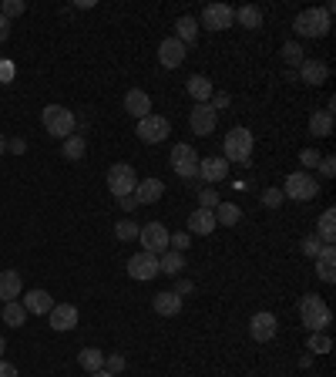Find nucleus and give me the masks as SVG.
Listing matches in <instances>:
<instances>
[{"instance_id": "f3484780", "label": "nucleus", "mask_w": 336, "mask_h": 377, "mask_svg": "<svg viewBox=\"0 0 336 377\" xmlns=\"http://www.w3.org/2000/svg\"><path fill=\"white\" fill-rule=\"evenodd\" d=\"M132 196H134L138 206H151V203H158V199L165 196V186H162V179H145V182L134 186Z\"/></svg>"}, {"instance_id": "79ce46f5", "label": "nucleus", "mask_w": 336, "mask_h": 377, "mask_svg": "<svg viewBox=\"0 0 336 377\" xmlns=\"http://www.w3.org/2000/svg\"><path fill=\"white\" fill-rule=\"evenodd\" d=\"M283 188H266V196H262V203H266L269 209H279V203H283Z\"/></svg>"}, {"instance_id": "2f4dec72", "label": "nucleus", "mask_w": 336, "mask_h": 377, "mask_svg": "<svg viewBox=\"0 0 336 377\" xmlns=\"http://www.w3.org/2000/svg\"><path fill=\"white\" fill-rule=\"evenodd\" d=\"M212 212H216V223H222V226H235L242 219V209L232 206V203H218Z\"/></svg>"}, {"instance_id": "c85d7f7f", "label": "nucleus", "mask_w": 336, "mask_h": 377, "mask_svg": "<svg viewBox=\"0 0 336 377\" xmlns=\"http://www.w3.org/2000/svg\"><path fill=\"white\" fill-rule=\"evenodd\" d=\"M78 364H81L88 374H94V371H101V367H104V354H101L98 347H84L81 354H78Z\"/></svg>"}, {"instance_id": "58836bf2", "label": "nucleus", "mask_w": 336, "mask_h": 377, "mask_svg": "<svg viewBox=\"0 0 336 377\" xmlns=\"http://www.w3.org/2000/svg\"><path fill=\"white\" fill-rule=\"evenodd\" d=\"M168 246H172L175 253H185V249L192 246V233H175V236H168Z\"/></svg>"}, {"instance_id": "ddd939ff", "label": "nucleus", "mask_w": 336, "mask_h": 377, "mask_svg": "<svg viewBox=\"0 0 336 377\" xmlns=\"http://www.w3.org/2000/svg\"><path fill=\"white\" fill-rule=\"evenodd\" d=\"M155 273H158V256H155V253H145V249H141V253H134V256L128 259V276H132V280H141V283H145V280H155Z\"/></svg>"}, {"instance_id": "a18cd8bd", "label": "nucleus", "mask_w": 336, "mask_h": 377, "mask_svg": "<svg viewBox=\"0 0 336 377\" xmlns=\"http://www.w3.org/2000/svg\"><path fill=\"white\" fill-rule=\"evenodd\" d=\"M333 162H336L333 155H326V158H319V172H323L326 179H330V175H336V165H333Z\"/></svg>"}, {"instance_id": "dca6fc26", "label": "nucleus", "mask_w": 336, "mask_h": 377, "mask_svg": "<svg viewBox=\"0 0 336 377\" xmlns=\"http://www.w3.org/2000/svg\"><path fill=\"white\" fill-rule=\"evenodd\" d=\"M125 111H128L132 118H138V121L148 118L151 115V98L141 91V88H132V91L125 95Z\"/></svg>"}, {"instance_id": "c756f323", "label": "nucleus", "mask_w": 336, "mask_h": 377, "mask_svg": "<svg viewBox=\"0 0 336 377\" xmlns=\"http://www.w3.org/2000/svg\"><path fill=\"white\" fill-rule=\"evenodd\" d=\"M235 20H239L246 31H255V27H262V11L252 7V4L249 7H239V11H235Z\"/></svg>"}, {"instance_id": "a878e982", "label": "nucleus", "mask_w": 336, "mask_h": 377, "mask_svg": "<svg viewBox=\"0 0 336 377\" xmlns=\"http://www.w3.org/2000/svg\"><path fill=\"white\" fill-rule=\"evenodd\" d=\"M185 270V253H175V249H165L158 256V273L165 276H178Z\"/></svg>"}, {"instance_id": "7c9ffc66", "label": "nucleus", "mask_w": 336, "mask_h": 377, "mask_svg": "<svg viewBox=\"0 0 336 377\" xmlns=\"http://www.w3.org/2000/svg\"><path fill=\"white\" fill-rule=\"evenodd\" d=\"M4 324L7 327H24L27 324V310H24V303H17V300L4 303Z\"/></svg>"}, {"instance_id": "6e6552de", "label": "nucleus", "mask_w": 336, "mask_h": 377, "mask_svg": "<svg viewBox=\"0 0 336 377\" xmlns=\"http://www.w3.org/2000/svg\"><path fill=\"white\" fill-rule=\"evenodd\" d=\"M168 233L162 223H148V226H141L138 229V240H141V246H145V253H155V256H162L168 249Z\"/></svg>"}, {"instance_id": "7ed1b4c3", "label": "nucleus", "mask_w": 336, "mask_h": 377, "mask_svg": "<svg viewBox=\"0 0 336 377\" xmlns=\"http://www.w3.org/2000/svg\"><path fill=\"white\" fill-rule=\"evenodd\" d=\"M222 149H225V155H222L225 162L249 165V158H252V132H249V128H242V125H239V128H232V132L225 135V145H222Z\"/></svg>"}, {"instance_id": "864d4df0", "label": "nucleus", "mask_w": 336, "mask_h": 377, "mask_svg": "<svg viewBox=\"0 0 336 377\" xmlns=\"http://www.w3.org/2000/svg\"><path fill=\"white\" fill-rule=\"evenodd\" d=\"M91 377H118V374H108V371H94Z\"/></svg>"}, {"instance_id": "20e7f679", "label": "nucleus", "mask_w": 336, "mask_h": 377, "mask_svg": "<svg viewBox=\"0 0 336 377\" xmlns=\"http://www.w3.org/2000/svg\"><path fill=\"white\" fill-rule=\"evenodd\" d=\"M41 121H44L48 135H54V138H71L74 135V115H71V108L48 104V108L41 111Z\"/></svg>"}, {"instance_id": "6e6d98bb", "label": "nucleus", "mask_w": 336, "mask_h": 377, "mask_svg": "<svg viewBox=\"0 0 336 377\" xmlns=\"http://www.w3.org/2000/svg\"><path fill=\"white\" fill-rule=\"evenodd\" d=\"M4 350H7V341L0 337V360H4Z\"/></svg>"}, {"instance_id": "0eeeda50", "label": "nucleus", "mask_w": 336, "mask_h": 377, "mask_svg": "<svg viewBox=\"0 0 336 377\" xmlns=\"http://www.w3.org/2000/svg\"><path fill=\"white\" fill-rule=\"evenodd\" d=\"M199 162L202 158L195 155L192 145H175L172 149V169L178 179H199Z\"/></svg>"}, {"instance_id": "cd10ccee", "label": "nucleus", "mask_w": 336, "mask_h": 377, "mask_svg": "<svg viewBox=\"0 0 336 377\" xmlns=\"http://www.w3.org/2000/svg\"><path fill=\"white\" fill-rule=\"evenodd\" d=\"M333 240H336V209H326L319 216V242L323 246H333Z\"/></svg>"}, {"instance_id": "f257e3e1", "label": "nucleus", "mask_w": 336, "mask_h": 377, "mask_svg": "<svg viewBox=\"0 0 336 377\" xmlns=\"http://www.w3.org/2000/svg\"><path fill=\"white\" fill-rule=\"evenodd\" d=\"M300 320H302V327H309L313 334H323V330L330 327V320H333V310L323 303V296L306 293L300 300Z\"/></svg>"}, {"instance_id": "c9c22d12", "label": "nucleus", "mask_w": 336, "mask_h": 377, "mask_svg": "<svg viewBox=\"0 0 336 377\" xmlns=\"http://www.w3.org/2000/svg\"><path fill=\"white\" fill-rule=\"evenodd\" d=\"M138 229H141L138 223H132V219H121V223L115 226V236L121 242H132V240H138Z\"/></svg>"}, {"instance_id": "4c0bfd02", "label": "nucleus", "mask_w": 336, "mask_h": 377, "mask_svg": "<svg viewBox=\"0 0 336 377\" xmlns=\"http://www.w3.org/2000/svg\"><path fill=\"white\" fill-rule=\"evenodd\" d=\"M27 11V4L24 0H4V7H0V14L10 20V18H17V14H24Z\"/></svg>"}, {"instance_id": "72a5a7b5", "label": "nucleus", "mask_w": 336, "mask_h": 377, "mask_svg": "<svg viewBox=\"0 0 336 377\" xmlns=\"http://www.w3.org/2000/svg\"><path fill=\"white\" fill-rule=\"evenodd\" d=\"M175 31H178V41L188 48V44L199 37V20H195V18H182L178 24H175Z\"/></svg>"}, {"instance_id": "ea45409f", "label": "nucleus", "mask_w": 336, "mask_h": 377, "mask_svg": "<svg viewBox=\"0 0 336 377\" xmlns=\"http://www.w3.org/2000/svg\"><path fill=\"white\" fill-rule=\"evenodd\" d=\"M199 203H202V209H216L218 206V192L216 188H199Z\"/></svg>"}, {"instance_id": "9b49d317", "label": "nucleus", "mask_w": 336, "mask_h": 377, "mask_svg": "<svg viewBox=\"0 0 336 377\" xmlns=\"http://www.w3.org/2000/svg\"><path fill=\"white\" fill-rule=\"evenodd\" d=\"M202 24H205L209 31H225V27L235 24V11L229 4H209V7L202 11Z\"/></svg>"}, {"instance_id": "bb28decb", "label": "nucleus", "mask_w": 336, "mask_h": 377, "mask_svg": "<svg viewBox=\"0 0 336 377\" xmlns=\"http://www.w3.org/2000/svg\"><path fill=\"white\" fill-rule=\"evenodd\" d=\"M309 132H313L316 138H330V135H333V108L316 111V115L309 118Z\"/></svg>"}, {"instance_id": "5fc2aeb1", "label": "nucleus", "mask_w": 336, "mask_h": 377, "mask_svg": "<svg viewBox=\"0 0 336 377\" xmlns=\"http://www.w3.org/2000/svg\"><path fill=\"white\" fill-rule=\"evenodd\" d=\"M4 152H7V138L0 135V155H4Z\"/></svg>"}, {"instance_id": "a19ab883", "label": "nucleus", "mask_w": 336, "mask_h": 377, "mask_svg": "<svg viewBox=\"0 0 336 377\" xmlns=\"http://www.w3.org/2000/svg\"><path fill=\"white\" fill-rule=\"evenodd\" d=\"M101 371H108V374H121V371H125V357H121V354L104 357V367H101Z\"/></svg>"}, {"instance_id": "a211bd4d", "label": "nucleus", "mask_w": 336, "mask_h": 377, "mask_svg": "<svg viewBox=\"0 0 336 377\" xmlns=\"http://www.w3.org/2000/svg\"><path fill=\"white\" fill-rule=\"evenodd\" d=\"M50 307H54V296H50L48 290H27L24 293V310H27V313L48 317Z\"/></svg>"}, {"instance_id": "4468645a", "label": "nucleus", "mask_w": 336, "mask_h": 377, "mask_svg": "<svg viewBox=\"0 0 336 377\" xmlns=\"http://www.w3.org/2000/svg\"><path fill=\"white\" fill-rule=\"evenodd\" d=\"M48 324H50V330H57V334L74 330V327H78V307H74V303H54L48 313Z\"/></svg>"}, {"instance_id": "5701e85b", "label": "nucleus", "mask_w": 336, "mask_h": 377, "mask_svg": "<svg viewBox=\"0 0 336 377\" xmlns=\"http://www.w3.org/2000/svg\"><path fill=\"white\" fill-rule=\"evenodd\" d=\"M326 78H330V68L323 61H302L300 64V81H306V85H323Z\"/></svg>"}, {"instance_id": "1a4fd4ad", "label": "nucleus", "mask_w": 336, "mask_h": 377, "mask_svg": "<svg viewBox=\"0 0 336 377\" xmlns=\"http://www.w3.org/2000/svg\"><path fill=\"white\" fill-rule=\"evenodd\" d=\"M168 132H172V125H168V118H162V115H148V118L138 121V138H141L145 145H158V142H165Z\"/></svg>"}, {"instance_id": "c03bdc74", "label": "nucleus", "mask_w": 336, "mask_h": 377, "mask_svg": "<svg viewBox=\"0 0 336 377\" xmlns=\"http://www.w3.org/2000/svg\"><path fill=\"white\" fill-rule=\"evenodd\" d=\"M319 158H323V155L313 152V149H302V152H300V162L306 165V169H313V165H319Z\"/></svg>"}, {"instance_id": "b1692460", "label": "nucleus", "mask_w": 336, "mask_h": 377, "mask_svg": "<svg viewBox=\"0 0 336 377\" xmlns=\"http://www.w3.org/2000/svg\"><path fill=\"white\" fill-rule=\"evenodd\" d=\"M185 88H188V95L195 98V104H209V102H212V81H209L205 74H192Z\"/></svg>"}, {"instance_id": "423d86ee", "label": "nucleus", "mask_w": 336, "mask_h": 377, "mask_svg": "<svg viewBox=\"0 0 336 377\" xmlns=\"http://www.w3.org/2000/svg\"><path fill=\"white\" fill-rule=\"evenodd\" d=\"M134 186H138V175H134V169L128 165V162H118V165L108 169V188H111V196H115V199L132 196Z\"/></svg>"}, {"instance_id": "603ef678", "label": "nucleus", "mask_w": 336, "mask_h": 377, "mask_svg": "<svg viewBox=\"0 0 336 377\" xmlns=\"http://www.w3.org/2000/svg\"><path fill=\"white\" fill-rule=\"evenodd\" d=\"M10 74H14V68H10V64H0V78H4V81H10Z\"/></svg>"}, {"instance_id": "49530a36", "label": "nucleus", "mask_w": 336, "mask_h": 377, "mask_svg": "<svg viewBox=\"0 0 336 377\" xmlns=\"http://www.w3.org/2000/svg\"><path fill=\"white\" fill-rule=\"evenodd\" d=\"M212 108H216V111H222V108H229V95H212Z\"/></svg>"}, {"instance_id": "4be33fe9", "label": "nucleus", "mask_w": 336, "mask_h": 377, "mask_svg": "<svg viewBox=\"0 0 336 377\" xmlns=\"http://www.w3.org/2000/svg\"><path fill=\"white\" fill-rule=\"evenodd\" d=\"M199 175L205 182H222V179L229 175V162H225V158H202Z\"/></svg>"}, {"instance_id": "473e14b6", "label": "nucleus", "mask_w": 336, "mask_h": 377, "mask_svg": "<svg viewBox=\"0 0 336 377\" xmlns=\"http://www.w3.org/2000/svg\"><path fill=\"white\" fill-rule=\"evenodd\" d=\"M84 152H88V142H84L81 135L64 138V158H67V162H81Z\"/></svg>"}, {"instance_id": "f704fd0d", "label": "nucleus", "mask_w": 336, "mask_h": 377, "mask_svg": "<svg viewBox=\"0 0 336 377\" xmlns=\"http://www.w3.org/2000/svg\"><path fill=\"white\" fill-rule=\"evenodd\" d=\"M302 48L300 44H296V41H289V44H283V57H286V64H289V68H300L302 61H306V57H302Z\"/></svg>"}, {"instance_id": "2eb2a0df", "label": "nucleus", "mask_w": 336, "mask_h": 377, "mask_svg": "<svg viewBox=\"0 0 336 377\" xmlns=\"http://www.w3.org/2000/svg\"><path fill=\"white\" fill-rule=\"evenodd\" d=\"M188 57L185 54V44L178 37H168L158 44V61H162V68H182V61Z\"/></svg>"}, {"instance_id": "f8f14e48", "label": "nucleus", "mask_w": 336, "mask_h": 377, "mask_svg": "<svg viewBox=\"0 0 336 377\" xmlns=\"http://www.w3.org/2000/svg\"><path fill=\"white\" fill-rule=\"evenodd\" d=\"M276 330H279V324H276V313H269V310H259V313H252V320H249L252 341L269 343L272 337H276Z\"/></svg>"}, {"instance_id": "3c124183", "label": "nucleus", "mask_w": 336, "mask_h": 377, "mask_svg": "<svg viewBox=\"0 0 336 377\" xmlns=\"http://www.w3.org/2000/svg\"><path fill=\"white\" fill-rule=\"evenodd\" d=\"M7 34H10V20L0 14V41H7Z\"/></svg>"}, {"instance_id": "8fccbe9b", "label": "nucleus", "mask_w": 336, "mask_h": 377, "mask_svg": "<svg viewBox=\"0 0 336 377\" xmlns=\"http://www.w3.org/2000/svg\"><path fill=\"white\" fill-rule=\"evenodd\" d=\"M0 377H17V367L7 364V360H0Z\"/></svg>"}, {"instance_id": "412c9836", "label": "nucleus", "mask_w": 336, "mask_h": 377, "mask_svg": "<svg viewBox=\"0 0 336 377\" xmlns=\"http://www.w3.org/2000/svg\"><path fill=\"white\" fill-rule=\"evenodd\" d=\"M316 270L323 283H333L336 280V246H323L316 256Z\"/></svg>"}, {"instance_id": "39448f33", "label": "nucleus", "mask_w": 336, "mask_h": 377, "mask_svg": "<svg viewBox=\"0 0 336 377\" xmlns=\"http://www.w3.org/2000/svg\"><path fill=\"white\" fill-rule=\"evenodd\" d=\"M316 192H319V186L309 172H289L283 196H289L293 203H309V199H316Z\"/></svg>"}, {"instance_id": "393cba45", "label": "nucleus", "mask_w": 336, "mask_h": 377, "mask_svg": "<svg viewBox=\"0 0 336 377\" xmlns=\"http://www.w3.org/2000/svg\"><path fill=\"white\" fill-rule=\"evenodd\" d=\"M178 310H182V296L178 293H172V290L155 293V313L158 317H175Z\"/></svg>"}, {"instance_id": "9d476101", "label": "nucleus", "mask_w": 336, "mask_h": 377, "mask_svg": "<svg viewBox=\"0 0 336 377\" xmlns=\"http://www.w3.org/2000/svg\"><path fill=\"white\" fill-rule=\"evenodd\" d=\"M188 125H192V132L202 138H209L212 132H216L218 125V111L212 108V104H195L192 108V115H188Z\"/></svg>"}, {"instance_id": "6ab92c4d", "label": "nucleus", "mask_w": 336, "mask_h": 377, "mask_svg": "<svg viewBox=\"0 0 336 377\" xmlns=\"http://www.w3.org/2000/svg\"><path fill=\"white\" fill-rule=\"evenodd\" d=\"M216 212L212 209H195L192 216H188V233H195V236H209L212 229H216Z\"/></svg>"}, {"instance_id": "37998d69", "label": "nucleus", "mask_w": 336, "mask_h": 377, "mask_svg": "<svg viewBox=\"0 0 336 377\" xmlns=\"http://www.w3.org/2000/svg\"><path fill=\"white\" fill-rule=\"evenodd\" d=\"M319 249H323V242H319L316 236H306V240H302V253H306V256H319Z\"/></svg>"}, {"instance_id": "e433bc0d", "label": "nucleus", "mask_w": 336, "mask_h": 377, "mask_svg": "<svg viewBox=\"0 0 336 377\" xmlns=\"http://www.w3.org/2000/svg\"><path fill=\"white\" fill-rule=\"evenodd\" d=\"M306 350H313V354H330V350H333V341H330L326 334H313L309 343H306Z\"/></svg>"}, {"instance_id": "aec40b11", "label": "nucleus", "mask_w": 336, "mask_h": 377, "mask_svg": "<svg viewBox=\"0 0 336 377\" xmlns=\"http://www.w3.org/2000/svg\"><path fill=\"white\" fill-rule=\"evenodd\" d=\"M20 290H24L20 273H17V270H4V273H0V303H10V300H17V296H20Z\"/></svg>"}, {"instance_id": "09e8293b", "label": "nucleus", "mask_w": 336, "mask_h": 377, "mask_svg": "<svg viewBox=\"0 0 336 377\" xmlns=\"http://www.w3.org/2000/svg\"><path fill=\"white\" fill-rule=\"evenodd\" d=\"M118 206L125 209V212H132V209L138 206V203H134V196H121V199H118Z\"/></svg>"}, {"instance_id": "f03ea898", "label": "nucleus", "mask_w": 336, "mask_h": 377, "mask_svg": "<svg viewBox=\"0 0 336 377\" xmlns=\"http://www.w3.org/2000/svg\"><path fill=\"white\" fill-rule=\"evenodd\" d=\"M293 27H296L300 37H326L330 27H333V20H330V14L323 7H309V11H300L296 14Z\"/></svg>"}, {"instance_id": "de8ad7c7", "label": "nucleus", "mask_w": 336, "mask_h": 377, "mask_svg": "<svg viewBox=\"0 0 336 377\" xmlns=\"http://www.w3.org/2000/svg\"><path fill=\"white\" fill-rule=\"evenodd\" d=\"M7 149H10V152H17V155H24V152H27V142H24V138H14V142H7Z\"/></svg>"}]
</instances>
